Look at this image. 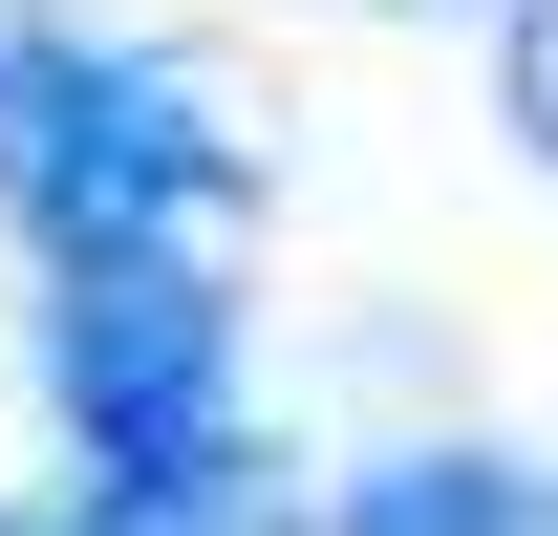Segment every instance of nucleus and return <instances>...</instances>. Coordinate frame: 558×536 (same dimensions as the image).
Wrapping results in <instances>:
<instances>
[{"instance_id":"obj_1","label":"nucleus","mask_w":558,"mask_h":536,"mask_svg":"<svg viewBox=\"0 0 558 536\" xmlns=\"http://www.w3.org/2000/svg\"><path fill=\"white\" fill-rule=\"evenodd\" d=\"M0 215L44 258H236L258 150L172 44H0Z\"/></svg>"},{"instance_id":"obj_2","label":"nucleus","mask_w":558,"mask_h":536,"mask_svg":"<svg viewBox=\"0 0 558 536\" xmlns=\"http://www.w3.org/2000/svg\"><path fill=\"white\" fill-rule=\"evenodd\" d=\"M44 407L86 494L236 451V258H44Z\"/></svg>"},{"instance_id":"obj_4","label":"nucleus","mask_w":558,"mask_h":536,"mask_svg":"<svg viewBox=\"0 0 558 536\" xmlns=\"http://www.w3.org/2000/svg\"><path fill=\"white\" fill-rule=\"evenodd\" d=\"M494 130L558 172V0H494Z\"/></svg>"},{"instance_id":"obj_3","label":"nucleus","mask_w":558,"mask_h":536,"mask_svg":"<svg viewBox=\"0 0 558 536\" xmlns=\"http://www.w3.org/2000/svg\"><path fill=\"white\" fill-rule=\"evenodd\" d=\"M473 494H494V451H429V472H387V494H344L301 536H473Z\"/></svg>"}]
</instances>
